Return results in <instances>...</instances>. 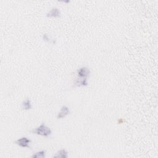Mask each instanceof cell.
Wrapping results in <instances>:
<instances>
[{
	"label": "cell",
	"mask_w": 158,
	"mask_h": 158,
	"mask_svg": "<svg viewBox=\"0 0 158 158\" xmlns=\"http://www.w3.org/2000/svg\"><path fill=\"white\" fill-rule=\"evenodd\" d=\"M77 77L74 81L75 87H87L88 85V77L90 74V70L87 67H82L78 69L77 72Z\"/></svg>",
	"instance_id": "cell-1"
},
{
	"label": "cell",
	"mask_w": 158,
	"mask_h": 158,
	"mask_svg": "<svg viewBox=\"0 0 158 158\" xmlns=\"http://www.w3.org/2000/svg\"><path fill=\"white\" fill-rule=\"evenodd\" d=\"M31 133H32L33 134L40 135V136L48 138L51 135L52 130L50 127L45 125L44 123H42L40 126L31 130Z\"/></svg>",
	"instance_id": "cell-2"
},
{
	"label": "cell",
	"mask_w": 158,
	"mask_h": 158,
	"mask_svg": "<svg viewBox=\"0 0 158 158\" xmlns=\"http://www.w3.org/2000/svg\"><path fill=\"white\" fill-rule=\"evenodd\" d=\"M31 142L32 140L26 137H23L14 141V144L18 145L19 146H20V147L23 148H31L30 146Z\"/></svg>",
	"instance_id": "cell-3"
},
{
	"label": "cell",
	"mask_w": 158,
	"mask_h": 158,
	"mask_svg": "<svg viewBox=\"0 0 158 158\" xmlns=\"http://www.w3.org/2000/svg\"><path fill=\"white\" fill-rule=\"evenodd\" d=\"M70 113V110L69 108L67 107V106H62L59 111L58 116H57V119H62L65 117L67 116H68L69 114Z\"/></svg>",
	"instance_id": "cell-4"
},
{
	"label": "cell",
	"mask_w": 158,
	"mask_h": 158,
	"mask_svg": "<svg viewBox=\"0 0 158 158\" xmlns=\"http://www.w3.org/2000/svg\"><path fill=\"white\" fill-rule=\"evenodd\" d=\"M47 17H54V18L60 17H61V11L57 8H53L47 14Z\"/></svg>",
	"instance_id": "cell-5"
},
{
	"label": "cell",
	"mask_w": 158,
	"mask_h": 158,
	"mask_svg": "<svg viewBox=\"0 0 158 158\" xmlns=\"http://www.w3.org/2000/svg\"><path fill=\"white\" fill-rule=\"evenodd\" d=\"M52 157H58V158H67L68 157V153L67 151L64 150L62 149L59 151H58L55 154H54Z\"/></svg>",
	"instance_id": "cell-6"
},
{
	"label": "cell",
	"mask_w": 158,
	"mask_h": 158,
	"mask_svg": "<svg viewBox=\"0 0 158 158\" xmlns=\"http://www.w3.org/2000/svg\"><path fill=\"white\" fill-rule=\"evenodd\" d=\"M32 108V105L31 100L29 98L26 99L22 103V109L23 110H30Z\"/></svg>",
	"instance_id": "cell-7"
},
{
	"label": "cell",
	"mask_w": 158,
	"mask_h": 158,
	"mask_svg": "<svg viewBox=\"0 0 158 158\" xmlns=\"http://www.w3.org/2000/svg\"><path fill=\"white\" fill-rule=\"evenodd\" d=\"M33 158H44L46 157V151L41 150L33 154L32 156Z\"/></svg>",
	"instance_id": "cell-8"
},
{
	"label": "cell",
	"mask_w": 158,
	"mask_h": 158,
	"mask_svg": "<svg viewBox=\"0 0 158 158\" xmlns=\"http://www.w3.org/2000/svg\"><path fill=\"white\" fill-rule=\"evenodd\" d=\"M43 40H44V41H50V40H49L50 38H49L48 35H47V34H44V35H43Z\"/></svg>",
	"instance_id": "cell-9"
}]
</instances>
